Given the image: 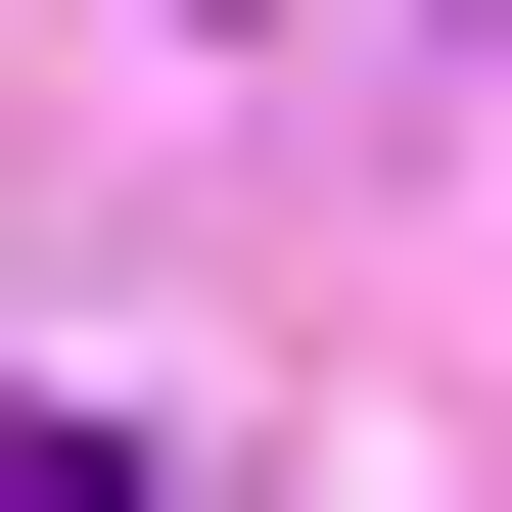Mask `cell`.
<instances>
[{"label": "cell", "instance_id": "1", "mask_svg": "<svg viewBox=\"0 0 512 512\" xmlns=\"http://www.w3.org/2000/svg\"><path fill=\"white\" fill-rule=\"evenodd\" d=\"M0 512H140V419H0Z\"/></svg>", "mask_w": 512, "mask_h": 512}]
</instances>
